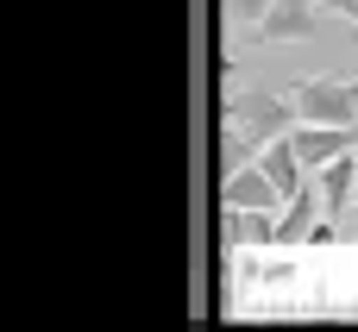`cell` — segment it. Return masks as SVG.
Segmentation results:
<instances>
[{
  "label": "cell",
  "mask_w": 358,
  "mask_h": 332,
  "mask_svg": "<svg viewBox=\"0 0 358 332\" xmlns=\"http://www.w3.org/2000/svg\"><path fill=\"white\" fill-rule=\"evenodd\" d=\"M289 119H296V100L264 94V88L227 94V107H220V132H227V144H239V151H252V157H258L271 138H283Z\"/></svg>",
  "instance_id": "obj_1"
},
{
  "label": "cell",
  "mask_w": 358,
  "mask_h": 332,
  "mask_svg": "<svg viewBox=\"0 0 358 332\" xmlns=\"http://www.w3.org/2000/svg\"><path fill=\"white\" fill-rule=\"evenodd\" d=\"M296 119L315 126H358V75H296L289 82Z\"/></svg>",
  "instance_id": "obj_2"
},
{
  "label": "cell",
  "mask_w": 358,
  "mask_h": 332,
  "mask_svg": "<svg viewBox=\"0 0 358 332\" xmlns=\"http://www.w3.org/2000/svg\"><path fill=\"white\" fill-rule=\"evenodd\" d=\"M321 0H271V13L252 25V38L258 44H302V38H315L321 31Z\"/></svg>",
  "instance_id": "obj_3"
},
{
  "label": "cell",
  "mask_w": 358,
  "mask_h": 332,
  "mask_svg": "<svg viewBox=\"0 0 358 332\" xmlns=\"http://www.w3.org/2000/svg\"><path fill=\"white\" fill-rule=\"evenodd\" d=\"M315 188H321V207L340 220V213L358 201V151H340V157H327V163L315 169Z\"/></svg>",
  "instance_id": "obj_4"
},
{
  "label": "cell",
  "mask_w": 358,
  "mask_h": 332,
  "mask_svg": "<svg viewBox=\"0 0 358 332\" xmlns=\"http://www.w3.org/2000/svg\"><path fill=\"white\" fill-rule=\"evenodd\" d=\"M289 144L302 151V163H308V169H321L327 157L352 151V126H315V119H296V126H289Z\"/></svg>",
  "instance_id": "obj_5"
},
{
  "label": "cell",
  "mask_w": 358,
  "mask_h": 332,
  "mask_svg": "<svg viewBox=\"0 0 358 332\" xmlns=\"http://www.w3.org/2000/svg\"><path fill=\"white\" fill-rule=\"evenodd\" d=\"M220 207H283V195H277V182L252 163V169H227L220 176Z\"/></svg>",
  "instance_id": "obj_6"
},
{
  "label": "cell",
  "mask_w": 358,
  "mask_h": 332,
  "mask_svg": "<svg viewBox=\"0 0 358 332\" xmlns=\"http://www.w3.org/2000/svg\"><path fill=\"white\" fill-rule=\"evenodd\" d=\"M321 213H327V207H321V188H315V176H308V182H302V188L283 201V220H277V245H308V232L321 226Z\"/></svg>",
  "instance_id": "obj_7"
},
{
  "label": "cell",
  "mask_w": 358,
  "mask_h": 332,
  "mask_svg": "<svg viewBox=\"0 0 358 332\" xmlns=\"http://www.w3.org/2000/svg\"><path fill=\"white\" fill-rule=\"evenodd\" d=\"M258 169H264V176L277 182V195H283V201H289V195H296V188H302V182L315 176V169L302 163V151L289 144V132H283V138H271V144L258 151Z\"/></svg>",
  "instance_id": "obj_8"
},
{
  "label": "cell",
  "mask_w": 358,
  "mask_h": 332,
  "mask_svg": "<svg viewBox=\"0 0 358 332\" xmlns=\"http://www.w3.org/2000/svg\"><path fill=\"white\" fill-rule=\"evenodd\" d=\"M220 226L233 245H277V220L271 207H220Z\"/></svg>",
  "instance_id": "obj_9"
},
{
  "label": "cell",
  "mask_w": 358,
  "mask_h": 332,
  "mask_svg": "<svg viewBox=\"0 0 358 332\" xmlns=\"http://www.w3.org/2000/svg\"><path fill=\"white\" fill-rule=\"evenodd\" d=\"M220 13H227V25H245V31H252V25L271 13V0H220Z\"/></svg>",
  "instance_id": "obj_10"
},
{
  "label": "cell",
  "mask_w": 358,
  "mask_h": 332,
  "mask_svg": "<svg viewBox=\"0 0 358 332\" xmlns=\"http://www.w3.org/2000/svg\"><path fill=\"white\" fill-rule=\"evenodd\" d=\"M321 6H327L334 19H358V0H321Z\"/></svg>",
  "instance_id": "obj_11"
},
{
  "label": "cell",
  "mask_w": 358,
  "mask_h": 332,
  "mask_svg": "<svg viewBox=\"0 0 358 332\" xmlns=\"http://www.w3.org/2000/svg\"><path fill=\"white\" fill-rule=\"evenodd\" d=\"M352 25H358V19H352Z\"/></svg>",
  "instance_id": "obj_12"
}]
</instances>
